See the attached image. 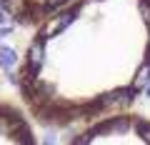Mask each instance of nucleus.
<instances>
[{
  "mask_svg": "<svg viewBox=\"0 0 150 145\" xmlns=\"http://www.w3.org/2000/svg\"><path fill=\"white\" fill-rule=\"evenodd\" d=\"M150 83V0H70L33 28L15 85L35 125L83 128L133 110Z\"/></svg>",
  "mask_w": 150,
  "mask_h": 145,
  "instance_id": "1",
  "label": "nucleus"
},
{
  "mask_svg": "<svg viewBox=\"0 0 150 145\" xmlns=\"http://www.w3.org/2000/svg\"><path fill=\"white\" fill-rule=\"evenodd\" d=\"M68 145H150V118L140 113H118L75 130Z\"/></svg>",
  "mask_w": 150,
  "mask_h": 145,
  "instance_id": "2",
  "label": "nucleus"
},
{
  "mask_svg": "<svg viewBox=\"0 0 150 145\" xmlns=\"http://www.w3.org/2000/svg\"><path fill=\"white\" fill-rule=\"evenodd\" d=\"M0 145H40L35 123L20 103L0 100Z\"/></svg>",
  "mask_w": 150,
  "mask_h": 145,
  "instance_id": "3",
  "label": "nucleus"
},
{
  "mask_svg": "<svg viewBox=\"0 0 150 145\" xmlns=\"http://www.w3.org/2000/svg\"><path fill=\"white\" fill-rule=\"evenodd\" d=\"M68 3L70 0H0V13L10 23L33 30L48 15H53L55 10H60Z\"/></svg>",
  "mask_w": 150,
  "mask_h": 145,
  "instance_id": "4",
  "label": "nucleus"
}]
</instances>
